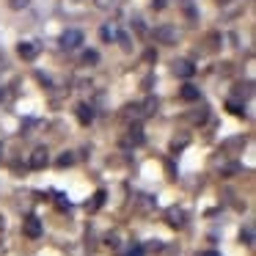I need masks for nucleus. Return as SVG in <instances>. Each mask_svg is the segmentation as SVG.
<instances>
[{"instance_id": "1", "label": "nucleus", "mask_w": 256, "mask_h": 256, "mask_svg": "<svg viewBox=\"0 0 256 256\" xmlns=\"http://www.w3.org/2000/svg\"><path fill=\"white\" fill-rule=\"evenodd\" d=\"M152 39L171 47V44H176V42H179V30L174 28V25H157V28L152 30Z\"/></svg>"}, {"instance_id": "2", "label": "nucleus", "mask_w": 256, "mask_h": 256, "mask_svg": "<svg viewBox=\"0 0 256 256\" xmlns=\"http://www.w3.org/2000/svg\"><path fill=\"white\" fill-rule=\"evenodd\" d=\"M83 30H78V28H69V30H64L61 34V47L64 50H78L80 44H83Z\"/></svg>"}, {"instance_id": "3", "label": "nucleus", "mask_w": 256, "mask_h": 256, "mask_svg": "<svg viewBox=\"0 0 256 256\" xmlns=\"http://www.w3.org/2000/svg\"><path fill=\"white\" fill-rule=\"evenodd\" d=\"M171 72L176 74V78L188 80V78H193V74H196V66H193V61H188V58H176V61L171 64Z\"/></svg>"}, {"instance_id": "4", "label": "nucleus", "mask_w": 256, "mask_h": 256, "mask_svg": "<svg viewBox=\"0 0 256 256\" xmlns=\"http://www.w3.org/2000/svg\"><path fill=\"white\" fill-rule=\"evenodd\" d=\"M17 52H20V58H22V61H34V58L39 56V44H36V42H20Z\"/></svg>"}, {"instance_id": "5", "label": "nucleus", "mask_w": 256, "mask_h": 256, "mask_svg": "<svg viewBox=\"0 0 256 256\" xmlns=\"http://www.w3.org/2000/svg\"><path fill=\"white\" fill-rule=\"evenodd\" d=\"M47 162H50V152H47L44 146L34 149V154H30V168H44Z\"/></svg>"}, {"instance_id": "6", "label": "nucleus", "mask_w": 256, "mask_h": 256, "mask_svg": "<svg viewBox=\"0 0 256 256\" xmlns=\"http://www.w3.org/2000/svg\"><path fill=\"white\" fill-rule=\"evenodd\" d=\"M25 234H28V237H42V220H39V218H36V215H28V218H25Z\"/></svg>"}, {"instance_id": "7", "label": "nucleus", "mask_w": 256, "mask_h": 256, "mask_svg": "<svg viewBox=\"0 0 256 256\" xmlns=\"http://www.w3.org/2000/svg\"><path fill=\"white\" fill-rule=\"evenodd\" d=\"M74 113H78V122L80 124H91V122H94V108L86 105V102H80V105L74 108Z\"/></svg>"}, {"instance_id": "8", "label": "nucleus", "mask_w": 256, "mask_h": 256, "mask_svg": "<svg viewBox=\"0 0 256 256\" xmlns=\"http://www.w3.org/2000/svg\"><path fill=\"white\" fill-rule=\"evenodd\" d=\"M254 94V83H237L232 91V100H248Z\"/></svg>"}, {"instance_id": "9", "label": "nucleus", "mask_w": 256, "mask_h": 256, "mask_svg": "<svg viewBox=\"0 0 256 256\" xmlns=\"http://www.w3.org/2000/svg\"><path fill=\"white\" fill-rule=\"evenodd\" d=\"M184 220H188V215H184V210H168V223H171L174 228H182L184 226Z\"/></svg>"}, {"instance_id": "10", "label": "nucleus", "mask_w": 256, "mask_h": 256, "mask_svg": "<svg viewBox=\"0 0 256 256\" xmlns=\"http://www.w3.org/2000/svg\"><path fill=\"white\" fill-rule=\"evenodd\" d=\"M127 138H130V144H144V127H140L138 122H132L130 124V130H127Z\"/></svg>"}, {"instance_id": "11", "label": "nucleus", "mask_w": 256, "mask_h": 256, "mask_svg": "<svg viewBox=\"0 0 256 256\" xmlns=\"http://www.w3.org/2000/svg\"><path fill=\"white\" fill-rule=\"evenodd\" d=\"M179 96H182V100H188V102H198V88H196L193 83H184L182 88H179Z\"/></svg>"}, {"instance_id": "12", "label": "nucleus", "mask_w": 256, "mask_h": 256, "mask_svg": "<svg viewBox=\"0 0 256 256\" xmlns=\"http://www.w3.org/2000/svg\"><path fill=\"white\" fill-rule=\"evenodd\" d=\"M206 118H210V108H206V105H201L198 110L190 113V122H193V124H204Z\"/></svg>"}, {"instance_id": "13", "label": "nucleus", "mask_w": 256, "mask_h": 256, "mask_svg": "<svg viewBox=\"0 0 256 256\" xmlns=\"http://www.w3.org/2000/svg\"><path fill=\"white\" fill-rule=\"evenodd\" d=\"M100 39L102 42H116L118 39V30L113 28V25H102V28H100Z\"/></svg>"}, {"instance_id": "14", "label": "nucleus", "mask_w": 256, "mask_h": 256, "mask_svg": "<svg viewBox=\"0 0 256 256\" xmlns=\"http://www.w3.org/2000/svg\"><path fill=\"white\" fill-rule=\"evenodd\" d=\"M226 110L232 113V116H245V105H242V102H237V100H228L226 102Z\"/></svg>"}, {"instance_id": "15", "label": "nucleus", "mask_w": 256, "mask_h": 256, "mask_svg": "<svg viewBox=\"0 0 256 256\" xmlns=\"http://www.w3.org/2000/svg\"><path fill=\"white\" fill-rule=\"evenodd\" d=\"M83 64H86V66H94V64H100V52H96V50H86V52H83Z\"/></svg>"}, {"instance_id": "16", "label": "nucleus", "mask_w": 256, "mask_h": 256, "mask_svg": "<svg viewBox=\"0 0 256 256\" xmlns=\"http://www.w3.org/2000/svg\"><path fill=\"white\" fill-rule=\"evenodd\" d=\"M154 110H157V100H154V96H149V100L140 105V113H144V116H152Z\"/></svg>"}, {"instance_id": "17", "label": "nucleus", "mask_w": 256, "mask_h": 256, "mask_svg": "<svg viewBox=\"0 0 256 256\" xmlns=\"http://www.w3.org/2000/svg\"><path fill=\"white\" fill-rule=\"evenodd\" d=\"M72 162H74V154H72V152H64V154L56 160V166H58V168H69Z\"/></svg>"}, {"instance_id": "18", "label": "nucleus", "mask_w": 256, "mask_h": 256, "mask_svg": "<svg viewBox=\"0 0 256 256\" xmlns=\"http://www.w3.org/2000/svg\"><path fill=\"white\" fill-rule=\"evenodd\" d=\"M94 6L102 8V12H110V8L118 6V0H94Z\"/></svg>"}, {"instance_id": "19", "label": "nucleus", "mask_w": 256, "mask_h": 256, "mask_svg": "<svg viewBox=\"0 0 256 256\" xmlns=\"http://www.w3.org/2000/svg\"><path fill=\"white\" fill-rule=\"evenodd\" d=\"M102 201H105V190H96V193H94V198H91V204H88V210H100V206H102Z\"/></svg>"}, {"instance_id": "20", "label": "nucleus", "mask_w": 256, "mask_h": 256, "mask_svg": "<svg viewBox=\"0 0 256 256\" xmlns=\"http://www.w3.org/2000/svg\"><path fill=\"white\" fill-rule=\"evenodd\" d=\"M8 6H12L14 12H22V8L30 6V0H8Z\"/></svg>"}, {"instance_id": "21", "label": "nucleus", "mask_w": 256, "mask_h": 256, "mask_svg": "<svg viewBox=\"0 0 256 256\" xmlns=\"http://www.w3.org/2000/svg\"><path fill=\"white\" fill-rule=\"evenodd\" d=\"M240 240H245V245H254V228L245 226V228H242V234H240Z\"/></svg>"}, {"instance_id": "22", "label": "nucleus", "mask_w": 256, "mask_h": 256, "mask_svg": "<svg viewBox=\"0 0 256 256\" xmlns=\"http://www.w3.org/2000/svg\"><path fill=\"white\" fill-rule=\"evenodd\" d=\"M206 42H210V44H206L210 50H218V47H220V44H218V42H220V36H218V34H210V39H206Z\"/></svg>"}, {"instance_id": "23", "label": "nucleus", "mask_w": 256, "mask_h": 256, "mask_svg": "<svg viewBox=\"0 0 256 256\" xmlns=\"http://www.w3.org/2000/svg\"><path fill=\"white\" fill-rule=\"evenodd\" d=\"M130 256H144V248H140V245H132V250H130Z\"/></svg>"}, {"instance_id": "24", "label": "nucleus", "mask_w": 256, "mask_h": 256, "mask_svg": "<svg viewBox=\"0 0 256 256\" xmlns=\"http://www.w3.org/2000/svg\"><path fill=\"white\" fill-rule=\"evenodd\" d=\"M152 8H157V12H160V8H166V0H152Z\"/></svg>"}, {"instance_id": "25", "label": "nucleus", "mask_w": 256, "mask_h": 256, "mask_svg": "<svg viewBox=\"0 0 256 256\" xmlns=\"http://www.w3.org/2000/svg\"><path fill=\"white\" fill-rule=\"evenodd\" d=\"M6 66H8V58H6V56H0V72H3Z\"/></svg>"}, {"instance_id": "26", "label": "nucleus", "mask_w": 256, "mask_h": 256, "mask_svg": "<svg viewBox=\"0 0 256 256\" xmlns=\"http://www.w3.org/2000/svg\"><path fill=\"white\" fill-rule=\"evenodd\" d=\"M201 256H220V254H218V250H204Z\"/></svg>"}, {"instance_id": "27", "label": "nucleus", "mask_w": 256, "mask_h": 256, "mask_svg": "<svg viewBox=\"0 0 256 256\" xmlns=\"http://www.w3.org/2000/svg\"><path fill=\"white\" fill-rule=\"evenodd\" d=\"M6 100V88H3V86H0V102Z\"/></svg>"}, {"instance_id": "28", "label": "nucleus", "mask_w": 256, "mask_h": 256, "mask_svg": "<svg viewBox=\"0 0 256 256\" xmlns=\"http://www.w3.org/2000/svg\"><path fill=\"white\" fill-rule=\"evenodd\" d=\"M3 226H6V223H3V215H0V232H3Z\"/></svg>"}, {"instance_id": "29", "label": "nucleus", "mask_w": 256, "mask_h": 256, "mask_svg": "<svg viewBox=\"0 0 256 256\" xmlns=\"http://www.w3.org/2000/svg\"><path fill=\"white\" fill-rule=\"evenodd\" d=\"M218 3H220V6H226V3H232V0H218Z\"/></svg>"}, {"instance_id": "30", "label": "nucleus", "mask_w": 256, "mask_h": 256, "mask_svg": "<svg viewBox=\"0 0 256 256\" xmlns=\"http://www.w3.org/2000/svg\"><path fill=\"white\" fill-rule=\"evenodd\" d=\"M0 154H3V149H0Z\"/></svg>"}]
</instances>
